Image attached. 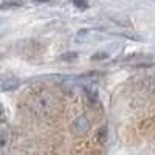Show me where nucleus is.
I'll return each instance as SVG.
<instances>
[{"label": "nucleus", "instance_id": "obj_1", "mask_svg": "<svg viewBox=\"0 0 155 155\" xmlns=\"http://www.w3.org/2000/svg\"><path fill=\"white\" fill-rule=\"evenodd\" d=\"M54 107H56V101H54L53 96H50L48 93H45V95L42 93L39 98H36L34 102H33V110L37 115H41V116L50 115L51 112L54 110Z\"/></svg>", "mask_w": 155, "mask_h": 155}, {"label": "nucleus", "instance_id": "obj_2", "mask_svg": "<svg viewBox=\"0 0 155 155\" xmlns=\"http://www.w3.org/2000/svg\"><path fill=\"white\" fill-rule=\"evenodd\" d=\"M19 85V79L12 74H3L0 76V90L3 92H9V90H14Z\"/></svg>", "mask_w": 155, "mask_h": 155}, {"label": "nucleus", "instance_id": "obj_3", "mask_svg": "<svg viewBox=\"0 0 155 155\" xmlns=\"http://www.w3.org/2000/svg\"><path fill=\"white\" fill-rule=\"evenodd\" d=\"M88 129H90V123H88V120L85 118V116H78L71 124V130L78 135L88 132Z\"/></svg>", "mask_w": 155, "mask_h": 155}, {"label": "nucleus", "instance_id": "obj_4", "mask_svg": "<svg viewBox=\"0 0 155 155\" xmlns=\"http://www.w3.org/2000/svg\"><path fill=\"white\" fill-rule=\"evenodd\" d=\"M107 127L106 126H102V127H99L98 130H96V134H95V138H96V141L99 144H106L107 143Z\"/></svg>", "mask_w": 155, "mask_h": 155}, {"label": "nucleus", "instance_id": "obj_5", "mask_svg": "<svg viewBox=\"0 0 155 155\" xmlns=\"http://www.w3.org/2000/svg\"><path fill=\"white\" fill-rule=\"evenodd\" d=\"M8 140H9L8 130H0V153L5 152V149L8 146Z\"/></svg>", "mask_w": 155, "mask_h": 155}, {"label": "nucleus", "instance_id": "obj_6", "mask_svg": "<svg viewBox=\"0 0 155 155\" xmlns=\"http://www.w3.org/2000/svg\"><path fill=\"white\" fill-rule=\"evenodd\" d=\"M73 3H74L78 8H81V9H87V8H88V3L85 2V0H73Z\"/></svg>", "mask_w": 155, "mask_h": 155}, {"label": "nucleus", "instance_id": "obj_7", "mask_svg": "<svg viewBox=\"0 0 155 155\" xmlns=\"http://www.w3.org/2000/svg\"><path fill=\"white\" fill-rule=\"evenodd\" d=\"M104 58H107V54H104V53H102V54H95V56H92V59H104Z\"/></svg>", "mask_w": 155, "mask_h": 155}, {"label": "nucleus", "instance_id": "obj_8", "mask_svg": "<svg viewBox=\"0 0 155 155\" xmlns=\"http://www.w3.org/2000/svg\"><path fill=\"white\" fill-rule=\"evenodd\" d=\"M73 56H76V54H74V53H73V54H64L62 59H65V61H67V59H74Z\"/></svg>", "mask_w": 155, "mask_h": 155}, {"label": "nucleus", "instance_id": "obj_9", "mask_svg": "<svg viewBox=\"0 0 155 155\" xmlns=\"http://www.w3.org/2000/svg\"><path fill=\"white\" fill-rule=\"evenodd\" d=\"M33 2H36V3H48V2H51V0H33Z\"/></svg>", "mask_w": 155, "mask_h": 155}]
</instances>
